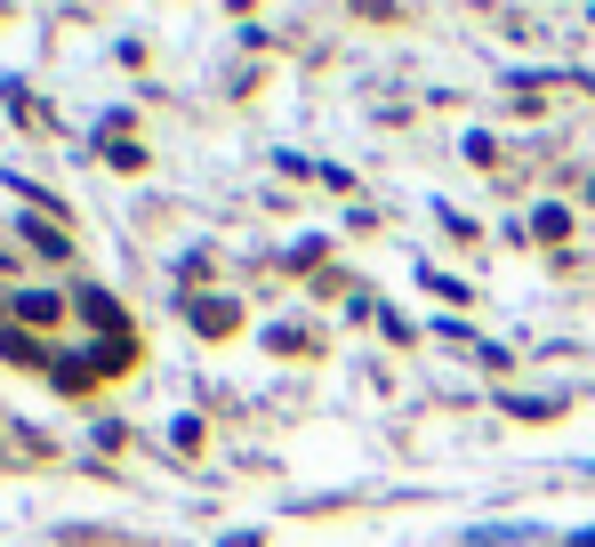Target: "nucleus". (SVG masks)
Wrapping results in <instances>:
<instances>
[{"label": "nucleus", "mask_w": 595, "mask_h": 547, "mask_svg": "<svg viewBox=\"0 0 595 547\" xmlns=\"http://www.w3.org/2000/svg\"><path fill=\"white\" fill-rule=\"evenodd\" d=\"M226 547H266V539H258V531H234V539H226Z\"/></svg>", "instance_id": "nucleus-10"}, {"label": "nucleus", "mask_w": 595, "mask_h": 547, "mask_svg": "<svg viewBox=\"0 0 595 547\" xmlns=\"http://www.w3.org/2000/svg\"><path fill=\"white\" fill-rule=\"evenodd\" d=\"M105 153H113V169H146V153H137L129 137H105Z\"/></svg>", "instance_id": "nucleus-9"}, {"label": "nucleus", "mask_w": 595, "mask_h": 547, "mask_svg": "<svg viewBox=\"0 0 595 547\" xmlns=\"http://www.w3.org/2000/svg\"><path fill=\"white\" fill-rule=\"evenodd\" d=\"M57 315H65L57 290H17V330H49Z\"/></svg>", "instance_id": "nucleus-4"}, {"label": "nucleus", "mask_w": 595, "mask_h": 547, "mask_svg": "<svg viewBox=\"0 0 595 547\" xmlns=\"http://www.w3.org/2000/svg\"><path fill=\"white\" fill-rule=\"evenodd\" d=\"M89 370H97V379H121V370H137V338H97V347H89Z\"/></svg>", "instance_id": "nucleus-3"}, {"label": "nucleus", "mask_w": 595, "mask_h": 547, "mask_svg": "<svg viewBox=\"0 0 595 547\" xmlns=\"http://www.w3.org/2000/svg\"><path fill=\"white\" fill-rule=\"evenodd\" d=\"M73 306H81V322H89L97 338H129V315H121V298H113V290H81Z\"/></svg>", "instance_id": "nucleus-1"}, {"label": "nucleus", "mask_w": 595, "mask_h": 547, "mask_svg": "<svg viewBox=\"0 0 595 547\" xmlns=\"http://www.w3.org/2000/svg\"><path fill=\"white\" fill-rule=\"evenodd\" d=\"M49 379H57L65 395H89V379H97V370H89V355H57V362H49Z\"/></svg>", "instance_id": "nucleus-6"}, {"label": "nucleus", "mask_w": 595, "mask_h": 547, "mask_svg": "<svg viewBox=\"0 0 595 547\" xmlns=\"http://www.w3.org/2000/svg\"><path fill=\"white\" fill-rule=\"evenodd\" d=\"M0 362H24V370H41V362H57L32 330H17V322H0Z\"/></svg>", "instance_id": "nucleus-2"}, {"label": "nucleus", "mask_w": 595, "mask_h": 547, "mask_svg": "<svg viewBox=\"0 0 595 547\" xmlns=\"http://www.w3.org/2000/svg\"><path fill=\"white\" fill-rule=\"evenodd\" d=\"M564 233H572V210H539L532 218V242H564Z\"/></svg>", "instance_id": "nucleus-8"}, {"label": "nucleus", "mask_w": 595, "mask_h": 547, "mask_svg": "<svg viewBox=\"0 0 595 547\" xmlns=\"http://www.w3.org/2000/svg\"><path fill=\"white\" fill-rule=\"evenodd\" d=\"M186 315H194V330H209V338H226V330H234V306H226V298H209V306L194 298Z\"/></svg>", "instance_id": "nucleus-7"}, {"label": "nucleus", "mask_w": 595, "mask_h": 547, "mask_svg": "<svg viewBox=\"0 0 595 547\" xmlns=\"http://www.w3.org/2000/svg\"><path fill=\"white\" fill-rule=\"evenodd\" d=\"M17 233H24V242H32V250H41V258H73V233H65L57 218H24Z\"/></svg>", "instance_id": "nucleus-5"}]
</instances>
